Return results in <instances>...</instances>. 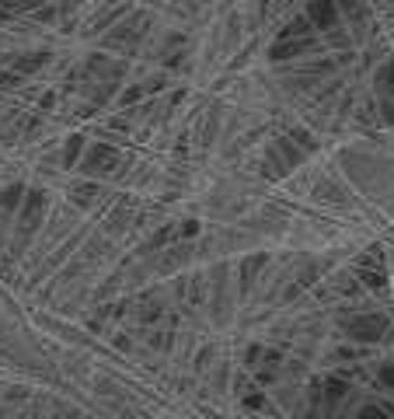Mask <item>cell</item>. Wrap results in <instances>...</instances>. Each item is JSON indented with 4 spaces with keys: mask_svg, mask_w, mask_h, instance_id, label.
<instances>
[{
    "mask_svg": "<svg viewBox=\"0 0 394 419\" xmlns=\"http://www.w3.org/2000/svg\"><path fill=\"white\" fill-rule=\"evenodd\" d=\"M346 328H349L353 339L374 342V339H381V335L388 332V318H384V314H360V318H353Z\"/></svg>",
    "mask_w": 394,
    "mask_h": 419,
    "instance_id": "obj_1",
    "label": "cell"
},
{
    "mask_svg": "<svg viewBox=\"0 0 394 419\" xmlns=\"http://www.w3.org/2000/svg\"><path fill=\"white\" fill-rule=\"evenodd\" d=\"M115 165H119V150L108 147V143H95V147L88 150V157H84V172H88V175H105V172H112Z\"/></svg>",
    "mask_w": 394,
    "mask_h": 419,
    "instance_id": "obj_2",
    "label": "cell"
},
{
    "mask_svg": "<svg viewBox=\"0 0 394 419\" xmlns=\"http://www.w3.org/2000/svg\"><path fill=\"white\" fill-rule=\"evenodd\" d=\"M307 21L314 28H335L339 21V4L335 0H307Z\"/></svg>",
    "mask_w": 394,
    "mask_h": 419,
    "instance_id": "obj_3",
    "label": "cell"
},
{
    "mask_svg": "<svg viewBox=\"0 0 394 419\" xmlns=\"http://www.w3.org/2000/svg\"><path fill=\"white\" fill-rule=\"evenodd\" d=\"M307 49H314V35H283L272 46V56L283 60V56H296V53H307Z\"/></svg>",
    "mask_w": 394,
    "mask_h": 419,
    "instance_id": "obj_4",
    "label": "cell"
},
{
    "mask_svg": "<svg viewBox=\"0 0 394 419\" xmlns=\"http://www.w3.org/2000/svg\"><path fill=\"white\" fill-rule=\"evenodd\" d=\"M42 210H46V196H42V193H28V200H25V207H21V217H18V224H21V231H25V234H28V231H35V224H39Z\"/></svg>",
    "mask_w": 394,
    "mask_h": 419,
    "instance_id": "obj_5",
    "label": "cell"
},
{
    "mask_svg": "<svg viewBox=\"0 0 394 419\" xmlns=\"http://www.w3.org/2000/svg\"><path fill=\"white\" fill-rule=\"evenodd\" d=\"M42 63H46V53H28L25 60L14 63V70H18V74H32V70H39Z\"/></svg>",
    "mask_w": 394,
    "mask_h": 419,
    "instance_id": "obj_6",
    "label": "cell"
},
{
    "mask_svg": "<svg viewBox=\"0 0 394 419\" xmlns=\"http://www.w3.org/2000/svg\"><path fill=\"white\" fill-rule=\"evenodd\" d=\"M18 203H21V186H11V189H4L0 193V210H18Z\"/></svg>",
    "mask_w": 394,
    "mask_h": 419,
    "instance_id": "obj_7",
    "label": "cell"
},
{
    "mask_svg": "<svg viewBox=\"0 0 394 419\" xmlns=\"http://www.w3.org/2000/svg\"><path fill=\"white\" fill-rule=\"evenodd\" d=\"M77 154H81V136H70V143H67V154H63V161H67V165H74V161H77Z\"/></svg>",
    "mask_w": 394,
    "mask_h": 419,
    "instance_id": "obj_8",
    "label": "cell"
},
{
    "mask_svg": "<svg viewBox=\"0 0 394 419\" xmlns=\"http://www.w3.org/2000/svg\"><path fill=\"white\" fill-rule=\"evenodd\" d=\"M356 419H391V416H388L381 406H367V409H360V416Z\"/></svg>",
    "mask_w": 394,
    "mask_h": 419,
    "instance_id": "obj_9",
    "label": "cell"
},
{
    "mask_svg": "<svg viewBox=\"0 0 394 419\" xmlns=\"http://www.w3.org/2000/svg\"><path fill=\"white\" fill-rule=\"evenodd\" d=\"M335 4H342L346 14H360L363 11V0H335Z\"/></svg>",
    "mask_w": 394,
    "mask_h": 419,
    "instance_id": "obj_10",
    "label": "cell"
},
{
    "mask_svg": "<svg viewBox=\"0 0 394 419\" xmlns=\"http://www.w3.org/2000/svg\"><path fill=\"white\" fill-rule=\"evenodd\" d=\"M381 381H384L388 388H394V363H388V367L381 370Z\"/></svg>",
    "mask_w": 394,
    "mask_h": 419,
    "instance_id": "obj_11",
    "label": "cell"
}]
</instances>
